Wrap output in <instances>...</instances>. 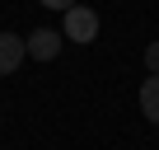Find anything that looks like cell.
Instances as JSON below:
<instances>
[{
  "label": "cell",
  "instance_id": "cell-1",
  "mask_svg": "<svg viewBox=\"0 0 159 150\" xmlns=\"http://www.w3.org/2000/svg\"><path fill=\"white\" fill-rule=\"evenodd\" d=\"M61 33H66L70 42H80V47H84V42H94V38H98V14H94L89 5H70V10H66Z\"/></svg>",
  "mask_w": 159,
  "mask_h": 150
},
{
  "label": "cell",
  "instance_id": "cell-2",
  "mask_svg": "<svg viewBox=\"0 0 159 150\" xmlns=\"http://www.w3.org/2000/svg\"><path fill=\"white\" fill-rule=\"evenodd\" d=\"M24 42H28V56H33V61H56L66 33H56V28H38V33H28Z\"/></svg>",
  "mask_w": 159,
  "mask_h": 150
},
{
  "label": "cell",
  "instance_id": "cell-3",
  "mask_svg": "<svg viewBox=\"0 0 159 150\" xmlns=\"http://www.w3.org/2000/svg\"><path fill=\"white\" fill-rule=\"evenodd\" d=\"M24 56H28V42L5 28V33H0V75H14V70L24 66Z\"/></svg>",
  "mask_w": 159,
  "mask_h": 150
},
{
  "label": "cell",
  "instance_id": "cell-4",
  "mask_svg": "<svg viewBox=\"0 0 159 150\" xmlns=\"http://www.w3.org/2000/svg\"><path fill=\"white\" fill-rule=\"evenodd\" d=\"M140 113L159 127V75H150V80L140 85Z\"/></svg>",
  "mask_w": 159,
  "mask_h": 150
},
{
  "label": "cell",
  "instance_id": "cell-5",
  "mask_svg": "<svg viewBox=\"0 0 159 150\" xmlns=\"http://www.w3.org/2000/svg\"><path fill=\"white\" fill-rule=\"evenodd\" d=\"M145 70H150V75H159V42H150V47H145Z\"/></svg>",
  "mask_w": 159,
  "mask_h": 150
},
{
  "label": "cell",
  "instance_id": "cell-6",
  "mask_svg": "<svg viewBox=\"0 0 159 150\" xmlns=\"http://www.w3.org/2000/svg\"><path fill=\"white\" fill-rule=\"evenodd\" d=\"M38 5H42V10H61V14H66V10L75 5V0H38Z\"/></svg>",
  "mask_w": 159,
  "mask_h": 150
}]
</instances>
